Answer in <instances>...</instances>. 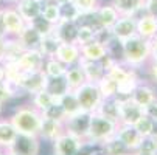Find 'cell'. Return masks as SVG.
<instances>
[{
	"label": "cell",
	"mask_w": 157,
	"mask_h": 155,
	"mask_svg": "<svg viewBox=\"0 0 157 155\" xmlns=\"http://www.w3.org/2000/svg\"><path fill=\"white\" fill-rule=\"evenodd\" d=\"M59 13H61L62 20H75L79 16V9L75 6L73 2L65 3V5H59Z\"/></svg>",
	"instance_id": "obj_41"
},
{
	"label": "cell",
	"mask_w": 157,
	"mask_h": 155,
	"mask_svg": "<svg viewBox=\"0 0 157 155\" xmlns=\"http://www.w3.org/2000/svg\"><path fill=\"white\" fill-rule=\"evenodd\" d=\"M0 155H6V150H3V149H0Z\"/></svg>",
	"instance_id": "obj_56"
},
{
	"label": "cell",
	"mask_w": 157,
	"mask_h": 155,
	"mask_svg": "<svg viewBox=\"0 0 157 155\" xmlns=\"http://www.w3.org/2000/svg\"><path fill=\"white\" fill-rule=\"evenodd\" d=\"M84 141L69 132H62V134L52 143L53 155H78L82 149Z\"/></svg>",
	"instance_id": "obj_8"
},
{
	"label": "cell",
	"mask_w": 157,
	"mask_h": 155,
	"mask_svg": "<svg viewBox=\"0 0 157 155\" xmlns=\"http://www.w3.org/2000/svg\"><path fill=\"white\" fill-rule=\"evenodd\" d=\"M114 37H115V36H114V33H112V28H106V27L100 28V30L95 33V40H97L98 43H101V45H104V47H107Z\"/></svg>",
	"instance_id": "obj_44"
},
{
	"label": "cell",
	"mask_w": 157,
	"mask_h": 155,
	"mask_svg": "<svg viewBox=\"0 0 157 155\" xmlns=\"http://www.w3.org/2000/svg\"><path fill=\"white\" fill-rule=\"evenodd\" d=\"M16 39H17V42L22 45V48H24V50H34V48L39 47V43L42 40V34L34 27H31L30 24H27Z\"/></svg>",
	"instance_id": "obj_19"
},
{
	"label": "cell",
	"mask_w": 157,
	"mask_h": 155,
	"mask_svg": "<svg viewBox=\"0 0 157 155\" xmlns=\"http://www.w3.org/2000/svg\"><path fill=\"white\" fill-rule=\"evenodd\" d=\"M65 79H67V84H69L70 90H75V88H78L79 85H82L87 79L84 76V72L82 68L79 67V65H72V67H67L65 70Z\"/></svg>",
	"instance_id": "obj_30"
},
{
	"label": "cell",
	"mask_w": 157,
	"mask_h": 155,
	"mask_svg": "<svg viewBox=\"0 0 157 155\" xmlns=\"http://www.w3.org/2000/svg\"><path fill=\"white\" fill-rule=\"evenodd\" d=\"M40 113H42L44 118L55 120V121H61V123H64L65 118H67V115H65V112H64V109H62V105L59 104L58 99H56L53 104H50L45 110H42Z\"/></svg>",
	"instance_id": "obj_36"
},
{
	"label": "cell",
	"mask_w": 157,
	"mask_h": 155,
	"mask_svg": "<svg viewBox=\"0 0 157 155\" xmlns=\"http://www.w3.org/2000/svg\"><path fill=\"white\" fill-rule=\"evenodd\" d=\"M0 36H8L6 30H5V25H3V20H2V13H0Z\"/></svg>",
	"instance_id": "obj_50"
},
{
	"label": "cell",
	"mask_w": 157,
	"mask_h": 155,
	"mask_svg": "<svg viewBox=\"0 0 157 155\" xmlns=\"http://www.w3.org/2000/svg\"><path fill=\"white\" fill-rule=\"evenodd\" d=\"M53 33L62 43H76L78 37V25L75 20H59L55 25Z\"/></svg>",
	"instance_id": "obj_15"
},
{
	"label": "cell",
	"mask_w": 157,
	"mask_h": 155,
	"mask_svg": "<svg viewBox=\"0 0 157 155\" xmlns=\"http://www.w3.org/2000/svg\"><path fill=\"white\" fill-rule=\"evenodd\" d=\"M78 65L82 68L84 72V76L89 82H98L104 75H106V70L103 68V65L100 61H87V59H81L78 61Z\"/></svg>",
	"instance_id": "obj_20"
},
{
	"label": "cell",
	"mask_w": 157,
	"mask_h": 155,
	"mask_svg": "<svg viewBox=\"0 0 157 155\" xmlns=\"http://www.w3.org/2000/svg\"><path fill=\"white\" fill-rule=\"evenodd\" d=\"M123 45V61L126 67L137 70L151 61V40L140 37L139 34L126 40H121Z\"/></svg>",
	"instance_id": "obj_1"
},
{
	"label": "cell",
	"mask_w": 157,
	"mask_h": 155,
	"mask_svg": "<svg viewBox=\"0 0 157 155\" xmlns=\"http://www.w3.org/2000/svg\"><path fill=\"white\" fill-rule=\"evenodd\" d=\"M56 101V98L55 96H52L45 88L44 90H40V92H37V93H34V95H31V105L33 107H36L39 112H42V110H45L50 104H53Z\"/></svg>",
	"instance_id": "obj_34"
},
{
	"label": "cell",
	"mask_w": 157,
	"mask_h": 155,
	"mask_svg": "<svg viewBox=\"0 0 157 155\" xmlns=\"http://www.w3.org/2000/svg\"><path fill=\"white\" fill-rule=\"evenodd\" d=\"M44 73H45L48 78H55V76H62L65 75V70L67 67L59 62L56 57H47L45 61H44V67H42Z\"/></svg>",
	"instance_id": "obj_32"
},
{
	"label": "cell",
	"mask_w": 157,
	"mask_h": 155,
	"mask_svg": "<svg viewBox=\"0 0 157 155\" xmlns=\"http://www.w3.org/2000/svg\"><path fill=\"white\" fill-rule=\"evenodd\" d=\"M42 17L47 19L50 24L56 25L58 22L61 20V13H59V5L55 3L53 0H45L42 3Z\"/></svg>",
	"instance_id": "obj_33"
},
{
	"label": "cell",
	"mask_w": 157,
	"mask_h": 155,
	"mask_svg": "<svg viewBox=\"0 0 157 155\" xmlns=\"http://www.w3.org/2000/svg\"><path fill=\"white\" fill-rule=\"evenodd\" d=\"M6 42H8V36H0V62H2L6 51Z\"/></svg>",
	"instance_id": "obj_48"
},
{
	"label": "cell",
	"mask_w": 157,
	"mask_h": 155,
	"mask_svg": "<svg viewBox=\"0 0 157 155\" xmlns=\"http://www.w3.org/2000/svg\"><path fill=\"white\" fill-rule=\"evenodd\" d=\"M45 90H47L52 96H55V98L58 99V98H61L64 93L69 92L70 87H69V84H67L65 76L62 75V76L48 78V79H47V85H45Z\"/></svg>",
	"instance_id": "obj_29"
},
{
	"label": "cell",
	"mask_w": 157,
	"mask_h": 155,
	"mask_svg": "<svg viewBox=\"0 0 157 155\" xmlns=\"http://www.w3.org/2000/svg\"><path fill=\"white\" fill-rule=\"evenodd\" d=\"M89 155H104L103 152H101V149H100V146H95L94 149H92V152L89 153Z\"/></svg>",
	"instance_id": "obj_51"
},
{
	"label": "cell",
	"mask_w": 157,
	"mask_h": 155,
	"mask_svg": "<svg viewBox=\"0 0 157 155\" xmlns=\"http://www.w3.org/2000/svg\"><path fill=\"white\" fill-rule=\"evenodd\" d=\"M0 2H8V3H13V5H16L19 0H0Z\"/></svg>",
	"instance_id": "obj_54"
},
{
	"label": "cell",
	"mask_w": 157,
	"mask_h": 155,
	"mask_svg": "<svg viewBox=\"0 0 157 155\" xmlns=\"http://www.w3.org/2000/svg\"><path fill=\"white\" fill-rule=\"evenodd\" d=\"M112 6L120 16H134L137 17L143 11V0H110Z\"/></svg>",
	"instance_id": "obj_23"
},
{
	"label": "cell",
	"mask_w": 157,
	"mask_h": 155,
	"mask_svg": "<svg viewBox=\"0 0 157 155\" xmlns=\"http://www.w3.org/2000/svg\"><path fill=\"white\" fill-rule=\"evenodd\" d=\"M100 149H101V152H103L104 155H129V153H132V152L121 143V140H120L117 135L110 137V138H107L104 143H101V144H100Z\"/></svg>",
	"instance_id": "obj_26"
},
{
	"label": "cell",
	"mask_w": 157,
	"mask_h": 155,
	"mask_svg": "<svg viewBox=\"0 0 157 155\" xmlns=\"http://www.w3.org/2000/svg\"><path fill=\"white\" fill-rule=\"evenodd\" d=\"M6 155H8V153H6Z\"/></svg>",
	"instance_id": "obj_61"
},
{
	"label": "cell",
	"mask_w": 157,
	"mask_h": 155,
	"mask_svg": "<svg viewBox=\"0 0 157 155\" xmlns=\"http://www.w3.org/2000/svg\"><path fill=\"white\" fill-rule=\"evenodd\" d=\"M55 57L62 62L65 67H72V65H76L79 57H81V50L78 43H61Z\"/></svg>",
	"instance_id": "obj_16"
},
{
	"label": "cell",
	"mask_w": 157,
	"mask_h": 155,
	"mask_svg": "<svg viewBox=\"0 0 157 155\" xmlns=\"http://www.w3.org/2000/svg\"><path fill=\"white\" fill-rule=\"evenodd\" d=\"M8 155H39L40 153V140L33 135L19 134L13 144L6 149Z\"/></svg>",
	"instance_id": "obj_7"
},
{
	"label": "cell",
	"mask_w": 157,
	"mask_h": 155,
	"mask_svg": "<svg viewBox=\"0 0 157 155\" xmlns=\"http://www.w3.org/2000/svg\"><path fill=\"white\" fill-rule=\"evenodd\" d=\"M151 135H152L154 138H157V121H154V124H152V132H151Z\"/></svg>",
	"instance_id": "obj_53"
},
{
	"label": "cell",
	"mask_w": 157,
	"mask_h": 155,
	"mask_svg": "<svg viewBox=\"0 0 157 155\" xmlns=\"http://www.w3.org/2000/svg\"><path fill=\"white\" fill-rule=\"evenodd\" d=\"M36 2H42V3H44V2H45V0H36Z\"/></svg>",
	"instance_id": "obj_57"
},
{
	"label": "cell",
	"mask_w": 157,
	"mask_h": 155,
	"mask_svg": "<svg viewBox=\"0 0 157 155\" xmlns=\"http://www.w3.org/2000/svg\"><path fill=\"white\" fill-rule=\"evenodd\" d=\"M115 135L121 140V143L131 150L136 152V149L139 147V144L142 143V135L139 134V130L134 127L132 124H118Z\"/></svg>",
	"instance_id": "obj_13"
},
{
	"label": "cell",
	"mask_w": 157,
	"mask_h": 155,
	"mask_svg": "<svg viewBox=\"0 0 157 155\" xmlns=\"http://www.w3.org/2000/svg\"><path fill=\"white\" fill-rule=\"evenodd\" d=\"M151 59H157V34L151 39Z\"/></svg>",
	"instance_id": "obj_49"
},
{
	"label": "cell",
	"mask_w": 157,
	"mask_h": 155,
	"mask_svg": "<svg viewBox=\"0 0 157 155\" xmlns=\"http://www.w3.org/2000/svg\"><path fill=\"white\" fill-rule=\"evenodd\" d=\"M132 153H134V152H132ZM132 153H129V155H132Z\"/></svg>",
	"instance_id": "obj_60"
},
{
	"label": "cell",
	"mask_w": 157,
	"mask_h": 155,
	"mask_svg": "<svg viewBox=\"0 0 157 155\" xmlns=\"http://www.w3.org/2000/svg\"><path fill=\"white\" fill-rule=\"evenodd\" d=\"M97 113H100L101 116L118 123L120 124V105H118V98H103L101 104L97 109Z\"/></svg>",
	"instance_id": "obj_21"
},
{
	"label": "cell",
	"mask_w": 157,
	"mask_h": 155,
	"mask_svg": "<svg viewBox=\"0 0 157 155\" xmlns=\"http://www.w3.org/2000/svg\"><path fill=\"white\" fill-rule=\"evenodd\" d=\"M64 132V123L61 121H55V120H48L44 118L40 121V129H39V140L45 141V143H53L61 134Z\"/></svg>",
	"instance_id": "obj_14"
},
{
	"label": "cell",
	"mask_w": 157,
	"mask_h": 155,
	"mask_svg": "<svg viewBox=\"0 0 157 155\" xmlns=\"http://www.w3.org/2000/svg\"><path fill=\"white\" fill-rule=\"evenodd\" d=\"M0 13H2V20H3V25H5L8 37H17L19 33L24 30V27L27 25V22L24 20V17L19 14V11L14 6L2 8Z\"/></svg>",
	"instance_id": "obj_9"
},
{
	"label": "cell",
	"mask_w": 157,
	"mask_h": 155,
	"mask_svg": "<svg viewBox=\"0 0 157 155\" xmlns=\"http://www.w3.org/2000/svg\"><path fill=\"white\" fill-rule=\"evenodd\" d=\"M118 105H120V124H136L143 115L145 110L139 104H136L131 98H118Z\"/></svg>",
	"instance_id": "obj_10"
},
{
	"label": "cell",
	"mask_w": 157,
	"mask_h": 155,
	"mask_svg": "<svg viewBox=\"0 0 157 155\" xmlns=\"http://www.w3.org/2000/svg\"><path fill=\"white\" fill-rule=\"evenodd\" d=\"M137 34L146 40H151L157 34V19L154 14L143 11L142 16H137Z\"/></svg>",
	"instance_id": "obj_17"
},
{
	"label": "cell",
	"mask_w": 157,
	"mask_h": 155,
	"mask_svg": "<svg viewBox=\"0 0 157 155\" xmlns=\"http://www.w3.org/2000/svg\"><path fill=\"white\" fill-rule=\"evenodd\" d=\"M136 104H139L140 107H146L148 104H151L152 101H155L157 99V93H155V90L149 85V84H145V82H139L137 85H136V88L132 90V93H131V96H129Z\"/></svg>",
	"instance_id": "obj_18"
},
{
	"label": "cell",
	"mask_w": 157,
	"mask_h": 155,
	"mask_svg": "<svg viewBox=\"0 0 157 155\" xmlns=\"http://www.w3.org/2000/svg\"><path fill=\"white\" fill-rule=\"evenodd\" d=\"M97 85H98V88H100L103 98H114V96H117L118 84H117L114 79H110L107 75H104V76L97 82Z\"/></svg>",
	"instance_id": "obj_35"
},
{
	"label": "cell",
	"mask_w": 157,
	"mask_h": 155,
	"mask_svg": "<svg viewBox=\"0 0 157 155\" xmlns=\"http://www.w3.org/2000/svg\"><path fill=\"white\" fill-rule=\"evenodd\" d=\"M61 40L58 39V36L55 34V33H50V34H45V36H42V40H40V43H39V47H37V50L42 53V56L44 57H55V54H56V51H58V48H59V45H61Z\"/></svg>",
	"instance_id": "obj_27"
},
{
	"label": "cell",
	"mask_w": 157,
	"mask_h": 155,
	"mask_svg": "<svg viewBox=\"0 0 157 155\" xmlns=\"http://www.w3.org/2000/svg\"><path fill=\"white\" fill-rule=\"evenodd\" d=\"M5 79V67H3V64L0 62V81H3Z\"/></svg>",
	"instance_id": "obj_52"
},
{
	"label": "cell",
	"mask_w": 157,
	"mask_h": 155,
	"mask_svg": "<svg viewBox=\"0 0 157 155\" xmlns=\"http://www.w3.org/2000/svg\"><path fill=\"white\" fill-rule=\"evenodd\" d=\"M139 82H140V79H139L137 73H134L131 78H128L126 81L120 82V84H118V90H117V98H120V99L129 98L131 93H132V90L136 88V85H137Z\"/></svg>",
	"instance_id": "obj_37"
},
{
	"label": "cell",
	"mask_w": 157,
	"mask_h": 155,
	"mask_svg": "<svg viewBox=\"0 0 157 155\" xmlns=\"http://www.w3.org/2000/svg\"><path fill=\"white\" fill-rule=\"evenodd\" d=\"M28 24L31 25V27H34L42 36H45V34H50V33H53V30H55V25L53 24H50V22L47 20V19H44L42 17V14L40 16H37L36 19H33L31 22H28Z\"/></svg>",
	"instance_id": "obj_40"
},
{
	"label": "cell",
	"mask_w": 157,
	"mask_h": 155,
	"mask_svg": "<svg viewBox=\"0 0 157 155\" xmlns=\"http://www.w3.org/2000/svg\"><path fill=\"white\" fill-rule=\"evenodd\" d=\"M95 13H97V17L100 20V24L106 28H112V25H114L120 17V14L117 13V9L114 6H112V3L98 6Z\"/></svg>",
	"instance_id": "obj_28"
},
{
	"label": "cell",
	"mask_w": 157,
	"mask_h": 155,
	"mask_svg": "<svg viewBox=\"0 0 157 155\" xmlns=\"http://www.w3.org/2000/svg\"><path fill=\"white\" fill-rule=\"evenodd\" d=\"M79 50H81V59H87V61H101L107 54L106 47L98 43L97 40L84 43V45L79 47Z\"/></svg>",
	"instance_id": "obj_24"
},
{
	"label": "cell",
	"mask_w": 157,
	"mask_h": 155,
	"mask_svg": "<svg viewBox=\"0 0 157 155\" xmlns=\"http://www.w3.org/2000/svg\"><path fill=\"white\" fill-rule=\"evenodd\" d=\"M20 93L17 92V88L14 85H11L8 81H0V104H6L11 99H14L16 96H19Z\"/></svg>",
	"instance_id": "obj_39"
},
{
	"label": "cell",
	"mask_w": 157,
	"mask_h": 155,
	"mask_svg": "<svg viewBox=\"0 0 157 155\" xmlns=\"http://www.w3.org/2000/svg\"><path fill=\"white\" fill-rule=\"evenodd\" d=\"M132 155H139V153H136V152H134V153H132Z\"/></svg>",
	"instance_id": "obj_58"
},
{
	"label": "cell",
	"mask_w": 157,
	"mask_h": 155,
	"mask_svg": "<svg viewBox=\"0 0 157 155\" xmlns=\"http://www.w3.org/2000/svg\"><path fill=\"white\" fill-rule=\"evenodd\" d=\"M117 127H118V123H114V121L101 116L100 113L94 112L90 116V124H89L87 137H86L84 143L92 144V146H100L107 138L115 135Z\"/></svg>",
	"instance_id": "obj_3"
},
{
	"label": "cell",
	"mask_w": 157,
	"mask_h": 155,
	"mask_svg": "<svg viewBox=\"0 0 157 155\" xmlns=\"http://www.w3.org/2000/svg\"><path fill=\"white\" fill-rule=\"evenodd\" d=\"M136 153H139V155H157V138H154L152 135L143 137L142 143L136 149Z\"/></svg>",
	"instance_id": "obj_38"
},
{
	"label": "cell",
	"mask_w": 157,
	"mask_h": 155,
	"mask_svg": "<svg viewBox=\"0 0 157 155\" xmlns=\"http://www.w3.org/2000/svg\"><path fill=\"white\" fill-rule=\"evenodd\" d=\"M44 61L45 57L42 56V53L34 48V50H24L17 57L16 64L20 68V72H31V70H40L44 67Z\"/></svg>",
	"instance_id": "obj_11"
},
{
	"label": "cell",
	"mask_w": 157,
	"mask_h": 155,
	"mask_svg": "<svg viewBox=\"0 0 157 155\" xmlns=\"http://www.w3.org/2000/svg\"><path fill=\"white\" fill-rule=\"evenodd\" d=\"M112 33L120 40H126L137 34V19L134 16H120L112 25Z\"/></svg>",
	"instance_id": "obj_12"
},
{
	"label": "cell",
	"mask_w": 157,
	"mask_h": 155,
	"mask_svg": "<svg viewBox=\"0 0 157 155\" xmlns=\"http://www.w3.org/2000/svg\"><path fill=\"white\" fill-rule=\"evenodd\" d=\"M48 76L44 73V70H31V72H20L19 79L16 82V87L22 95H34L40 90H44L47 85Z\"/></svg>",
	"instance_id": "obj_5"
},
{
	"label": "cell",
	"mask_w": 157,
	"mask_h": 155,
	"mask_svg": "<svg viewBox=\"0 0 157 155\" xmlns=\"http://www.w3.org/2000/svg\"><path fill=\"white\" fill-rule=\"evenodd\" d=\"M17 130L10 120L0 118V149L6 150L17 137Z\"/></svg>",
	"instance_id": "obj_25"
},
{
	"label": "cell",
	"mask_w": 157,
	"mask_h": 155,
	"mask_svg": "<svg viewBox=\"0 0 157 155\" xmlns=\"http://www.w3.org/2000/svg\"><path fill=\"white\" fill-rule=\"evenodd\" d=\"M143 110H145V115L146 116H149L152 121H157V99L152 101L151 104H148Z\"/></svg>",
	"instance_id": "obj_46"
},
{
	"label": "cell",
	"mask_w": 157,
	"mask_h": 155,
	"mask_svg": "<svg viewBox=\"0 0 157 155\" xmlns=\"http://www.w3.org/2000/svg\"><path fill=\"white\" fill-rule=\"evenodd\" d=\"M90 116H92V113L86 112V110H79V112L67 116L64 121V130L84 141L87 137L89 124H90Z\"/></svg>",
	"instance_id": "obj_6"
},
{
	"label": "cell",
	"mask_w": 157,
	"mask_h": 155,
	"mask_svg": "<svg viewBox=\"0 0 157 155\" xmlns=\"http://www.w3.org/2000/svg\"><path fill=\"white\" fill-rule=\"evenodd\" d=\"M2 115H3V104H0V118H2Z\"/></svg>",
	"instance_id": "obj_55"
},
{
	"label": "cell",
	"mask_w": 157,
	"mask_h": 155,
	"mask_svg": "<svg viewBox=\"0 0 157 155\" xmlns=\"http://www.w3.org/2000/svg\"><path fill=\"white\" fill-rule=\"evenodd\" d=\"M152 124H154V121L149 116L143 115L136 124H134V127L139 130V134L142 137H148V135H151V132H152Z\"/></svg>",
	"instance_id": "obj_42"
},
{
	"label": "cell",
	"mask_w": 157,
	"mask_h": 155,
	"mask_svg": "<svg viewBox=\"0 0 157 155\" xmlns=\"http://www.w3.org/2000/svg\"><path fill=\"white\" fill-rule=\"evenodd\" d=\"M14 8L19 11V14L24 17V20L31 22L42 13V2H36V0H19L14 5Z\"/></svg>",
	"instance_id": "obj_22"
},
{
	"label": "cell",
	"mask_w": 157,
	"mask_h": 155,
	"mask_svg": "<svg viewBox=\"0 0 157 155\" xmlns=\"http://www.w3.org/2000/svg\"><path fill=\"white\" fill-rule=\"evenodd\" d=\"M148 64H149V65H148V72H149L152 81L157 82V59H151Z\"/></svg>",
	"instance_id": "obj_47"
},
{
	"label": "cell",
	"mask_w": 157,
	"mask_h": 155,
	"mask_svg": "<svg viewBox=\"0 0 157 155\" xmlns=\"http://www.w3.org/2000/svg\"><path fill=\"white\" fill-rule=\"evenodd\" d=\"M95 40V31L89 27H78V37H76V43L81 47L84 43H89Z\"/></svg>",
	"instance_id": "obj_43"
},
{
	"label": "cell",
	"mask_w": 157,
	"mask_h": 155,
	"mask_svg": "<svg viewBox=\"0 0 157 155\" xmlns=\"http://www.w3.org/2000/svg\"><path fill=\"white\" fill-rule=\"evenodd\" d=\"M8 120L16 127L17 134L33 135V137L39 135L42 113L36 107H33V105H19L11 113V116Z\"/></svg>",
	"instance_id": "obj_2"
},
{
	"label": "cell",
	"mask_w": 157,
	"mask_h": 155,
	"mask_svg": "<svg viewBox=\"0 0 157 155\" xmlns=\"http://www.w3.org/2000/svg\"><path fill=\"white\" fill-rule=\"evenodd\" d=\"M58 101L62 105V109H64V112H65L67 116H70V115H73V113H76V112H79V110H81L79 102H78L73 90H69L67 93H64L61 98H58Z\"/></svg>",
	"instance_id": "obj_31"
},
{
	"label": "cell",
	"mask_w": 157,
	"mask_h": 155,
	"mask_svg": "<svg viewBox=\"0 0 157 155\" xmlns=\"http://www.w3.org/2000/svg\"><path fill=\"white\" fill-rule=\"evenodd\" d=\"M73 3L79 13H90L98 8V0H73Z\"/></svg>",
	"instance_id": "obj_45"
},
{
	"label": "cell",
	"mask_w": 157,
	"mask_h": 155,
	"mask_svg": "<svg viewBox=\"0 0 157 155\" xmlns=\"http://www.w3.org/2000/svg\"><path fill=\"white\" fill-rule=\"evenodd\" d=\"M155 19H157V14H155Z\"/></svg>",
	"instance_id": "obj_59"
},
{
	"label": "cell",
	"mask_w": 157,
	"mask_h": 155,
	"mask_svg": "<svg viewBox=\"0 0 157 155\" xmlns=\"http://www.w3.org/2000/svg\"><path fill=\"white\" fill-rule=\"evenodd\" d=\"M78 102H79V107L81 110H86V112H97L98 105L101 104L103 101V96H101V92L95 82H89L86 81L82 85H79L78 88L73 90Z\"/></svg>",
	"instance_id": "obj_4"
}]
</instances>
